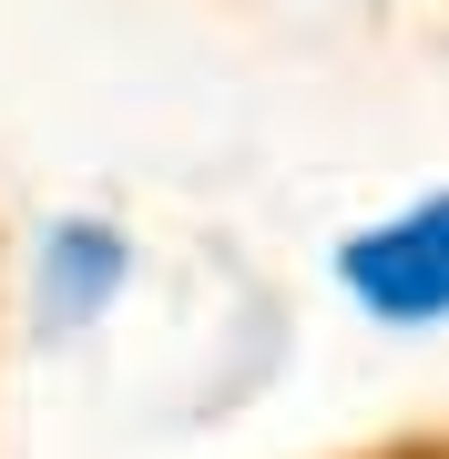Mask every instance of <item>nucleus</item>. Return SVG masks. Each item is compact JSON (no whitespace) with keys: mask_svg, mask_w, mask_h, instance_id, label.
I'll return each mask as SVG.
<instances>
[{"mask_svg":"<svg viewBox=\"0 0 449 459\" xmlns=\"http://www.w3.org/2000/svg\"><path fill=\"white\" fill-rule=\"evenodd\" d=\"M21 296H31L41 337H92L102 316L134 296V235L113 214H62V225L31 235V265H21Z\"/></svg>","mask_w":449,"mask_h":459,"instance_id":"f03ea898","label":"nucleus"},{"mask_svg":"<svg viewBox=\"0 0 449 459\" xmlns=\"http://www.w3.org/2000/svg\"><path fill=\"white\" fill-rule=\"evenodd\" d=\"M337 296L388 337H439L449 327V184L399 195L337 235Z\"/></svg>","mask_w":449,"mask_h":459,"instance_id":"f257e3e1","label":"nucleus"}]
</instances>
